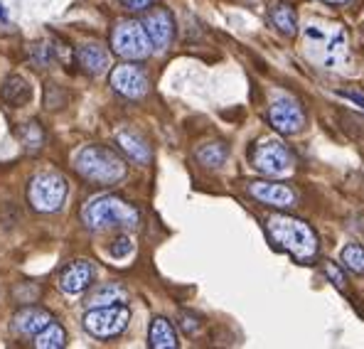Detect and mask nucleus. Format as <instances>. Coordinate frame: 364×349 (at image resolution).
Segmentation results:
<instances>
[{
	"mask_svg": "<svg viewBox=\"0 0 364 349\" xmlns=\"http://www.w3.org/2000/svg\"><path fill=\"white\" fill-rule=\"evenodd\" d=\"M249 195L269 207H293L296 204V192L281 182H251Z\"/></svg>",
	"mask_w": 364,
	"mask_h": 349,
	"instance_id": "12",
	"label": "nucleus"
},
{
	"mask_svg": "<svg viewBox=\"0 0 364 349\" xmlns=\"http://www.w3.org/2000/svg\"><path fill=\"white\" fill-rule=\"evenodd\" d=\"M52 322V315L42 308H25L13 318V332L20 337H35L42 327Z\"/></svg>",
	"mask_w": 364,
	"mask_h": 349,
	"instance_id": "14",
	"label": "nucleus"
},
{
	"mask_svg": "<svg viewBox=\"0 0 364 349\" xmlns=\"http://www.w3.org/2000/svg\"><path fill=\"white\" fill-rule=\"evenodd\" d=\"M82 219L89 229H104V227L136 229L141 224V212L131 202L121 200V197L101 195V197H91L84 204Z\"/></svg>",
	"mask_w": 364,
	"mask_h": 349,
	"instance_id": "2",
	"label": "nucleus"
},
{
	"mask_svg": "<svg viewBox=\"0 0 364 349\" xmlns=\"http://www.w3.org/2000/svg\"><path fill=\"white\" fill-rule=\"evenodd\" d=\"M269 121L278 133H283V136H296V133H301L305 116H303L301 104H298L293 96H281V99H276L271 104Z\"/></svg>",
	"mask_w": 364,
	"mask_h": 349,
	"instance_id": "8",
	"label": "nucleus"
},
{
	"mask_svg": "<svg viewBox=\"0 0 364 349\" xmlns=\"http://www.w3.org/2000/svg\"><path fill=\"white\" fill-rule=\"evenodd\" d=\"M123 5H126L128 10H136V13H143V10H148L153 5V0H121Z\"/></svg>",
	"mask_w": 364,
	"mask_h": 349,
	"instance_id": "29",
	"label": "nucleus"
},
{
	"mask_svg": "<svg viewBox=\"0 0 364 349\" xmlns=\"http://www.w3.org/2000/svg\"><path fill=\"white\" fill-rule=\"evenodd\" d=\"M143 28H146L148 37H151L153 47L158 50H165V47L173 42L175 37V20L173 13L168 8H155L143 18Z\"/></svg>",
	"mask_w": 364,
	"mask_h": 349,
	"instance_id": "11",
	"label": "nucleus"
},
{
	"mask_svg": "<svg viewBox=\"0 0 364 349\" xmlns=\"http://www.w3.org/2000/svg\"><path fill=\"white\" fill-rule=\"evenodd\" d=\"M197 327H200V322H197L195 318H190V315H182V330H185L187 335H192Z\"/></svg>",
	"mask_w": 364,
	"mask_h": 349,
	"instance_id": "30",
	"label": "nucleus"
},
{
	"mask_svg": "<svg viewBox=\"0 0 364 349\" xmlns=\"http://www.w3.org/2000/svg\"><path fill=\"white\" fill-rule=\"evenodd\" d=\"M18 138L28 150H40L45 146V131L37 121H28L25 126L18 128Z\"/></svg>",
	"mask_w": 364,
	"mask_h": 349,
	"instance_id": "23",
	"label": "nucleus"
},
{
	"mask_svg": "<svg viewBox=\"0 0 364 349\" xmlns=\"http://www.w3.org/2000/svg\"><path fill=\"white\" fill-rule=\"evenodd\" d=\"M308 37L313 40H323V64L328 69H340L347 64V57H350V50H347V35L342 30H333L330 35L320 30H308Z\"/></svg>",
	"mask_w": 364,
	"mask_h": 349,
	"instance_id": "10",
	"label": "nucleus"
},
{
	"mask_svg": "<svg viewBox=\"0 0 364 349\" xmlns=\"http://www.w3.org/2000/svg\"><path fill=\"white\" fill-rule=\"evenodd\" d=\"M131 322V310L126 303L104 305V308H89L84 315V330L96 340H111L119 337Z\"/></svg>",
	"mask_w": 364,
	"mask_h": 349,
	"instance_id": "5",
	"label": "nucleus"
},
{
	"mask_svg": "<svg viewBox=\"0 0 364 349\" xmlns=\"http://www.w3.org/2000/svg\"><path fill=\"white\" fill-rule=\"evenodd\" d=\"M0 20H3V23H5V20H8V15H5V8H3V3H0Z\"/></svg>",
	"mask_w": 364,
	"mask_h": 349,
	"instance_id": "31",
	"label": "nucleus"
},
{
	"mask_svg": "<svg viewBox=\"0 0 364 349\" xmlns=\"http://www.w3.org/2000/svg\"><path fill=\"white\" fill-rule=\"evenodd\" d=\"M94 281V268H91L89 261L79 259V261H72L67 268L60 273V288L67 295H79L84 293L87 288L91 286Z\"/></svg>",
	"mask_w": 364,
	"mask_h": 349,
	"instance_id": "13",
	"label": "nucleus"
},
{
	"mask_svg": "<svg viewBox=\"0 0 364 349\" xmlns=\"http://www.w3.org/2000/svg\"><path fill=\"white\" fill-rule=\"evenodd\" d=\"M266 232L278 249L288 251L296 261H310L318 254V234L308 222L288 214H271L266 219Z\"/></svg>",
	"mask_w": 364,
	"mask_h": 349,
	"instance_id": "1",
	"label": "nucleus"
},
{
	"mask_svg": "<svg viewBox=\"0 0 364 349\" xmlns=\"http://www.w3.org/2000/svg\"><path fill=\"white\" fill-rule=\"evenodd\" d=\"M116 143H119L121 150L133 160V163H138V165L151 163V148H148V143L143 141L141 136H136V133H128V131H121V133H116Z\"/></svg>",
	"mask_w": 364,
	"mask_h": 349,
	"instance_id": "16",
	"label": "nucleus"
},
{
	"mask_svg": "<svg viewBox=\"0 0 364 349\" xmlns=\"http://www.w3.org/2000/svg\"><path fill=\"white\" fill-rule=\"evenodd\" d=\"M67 180L60 173H42L32 177L28 187V200L32 209L40 214H55L67 200Z\"/></svg>",
	"mask_w": 364,
	"mask_h": 349,
	"instance_id": "4",
	"label": "nucleus"
},
{
	"mask_svg": "<svg viewBox=\"0 0 364 349\" xmlns=\"http://www.w3.org/2000/svg\"><path fill=\"white\" fill-rule=\"evenodd\" d=\"M30 57L37 67H47L50 64V47L47 45H32L30 47Z\"/></svg>",
	"mask_w": 364,
	"mask_h": 349,
	"instance_id": "28",
	"label": "nucleus"
},
{
	"mask_svg": "<svg viewBox=\"0 0 364 349\" xmlns=\"http://www.w3.org/2000/svg\"><path fill=\"white\" fill-rule=\"evenodd\" d=\"M77 62L87 74H104L109 69V52L101 45H84L77 50Z\"/></svg>",
	"mask_w": 364,
	"mask_h": 349,
	"instance_id": "15",
	"label": "nucleus"
},
{
	"mask_svg": "<svg viewBox=\"0 0 364 349\" xmlns=\"http://www.w3.org/2000/svg\"><path fill=\"white\" fill-rule=\"evenodd\" d=\"M67 101H69L67 91H62L57 84H47V91H45V106H47V109H50V111L64 109V106H67Z\"/></svg>",
	"mask_w": 364,
	"mask_h": 349,
	"instance_id": "25",
	"label": "nucleus"
},
{
	"mask_svg": "<svg viewBox=\"0 0 364 349\" xmlns=\"http://www.w3.org/2000/svg\"><path fill=\"white\" fill-rule=\"evenodd\" d=\"M64 345H67V332H64V327L55 320H52L47 327H42V330L35 335L37 349H60Z\"/></svg>",
	"mask_w": 364,
	"mask_h": 349,
	"instance_id": "20",
	"label": "nucleus"
},
{
	"mask_svg": "<svg viewBox=\"0 0 364 349\" xmlns=\"http://www.w3.org/2000/svg\"><path fill=\"white\" fill-rule=\"evenodd\" d=\"M126 300H128L126 288L119 286V283H104V286H99L94 293L89 295L87 308H104V305L126 303Z\"/></svg>",
	"mask_w": 364,
	"mask_h": 349,
	"instance_id": "19",
	"label": "nucleus"
},
{
	"mask_svg": "<svg viewBox=\"0 0 364 349\" xmlns=\"http://www.w3.org/2000/svg\"><path fill=\"white\" fill-rule=\"evenodd\" d=\"M148 345L153 349H175L178 347V332H175L173 322L165 318H155L151 322V332H148Z\"/></svg>",
	"mask_w": 364,
	"mask_h": 349,
	"instance_id": "17",
	"label": "nucleus"
},
{
	"mask_svg": "<svg viewBox=\"0 0 364 349\" xmlns=\"http://www.w3.org/2000/svg\"><path fill=\"white\" fill-rule=\"evenodd\" d=\"M111 47L123 59H146L153 52V42L143 23L138 20H121L111 32Z\"/></svg>",
	"mask_w": 364,
	"mask_h": 349,
	"instance_id": "6",
	"label": "nucleus"
},
{
	"mask_svg": "<svg viewBox=\"0 0 364 349\" xmlns=\"http://www.w3.org/2000/svg\"><path fill=\"white\" fill-rule=\"evenodd\" d=\"M227 155H229V150L224 143H207V146H202L197 150V160H200L205 168H219V165H224Z\"/></svg>",
	"mask_w": 364,
	"mask_h": 349,
	"instance_id": "22",
	"label": "nucleus"
},
{
	"mask_svg": "<svg viewBox=\"0 0 364 349\" xmlns=\"http://www.w3.org/2000/svg\"><path fill=\"white\" fill-rule=\"evenodd\" d=\"M340 261L345 263L352 273H360V276H364V246L347 244L345 249L340 251Z\"/></svg>",
	"mask_w": 364,
	"mask_h": 349,
	"instance_id": "24",
	"label": "nucleus"
},
{
	"mask_svg": "<svg viewBox=\"0 0 364 349\" xmlns=\"http://www.w3.org/2000/svg\"><path fill=\"white\" fill-rule=\"evenodd\" d=\"M131 251H133V244L128 236H119V239L114 241V246H111V256H114V259H126Z\"/></svg>",
	"mask_w": 364,
	"mask_h": 349,
	"instance_id": "27",
	"label": "nucleus"
},
{
	"mask_svg": "<svg viewBox=\"0 0 364 349\" xmlns=\"http://www.w3.org/2000/svg\"><path fill=\"white\" fill-rule=\"evenodd\" d=\"M5 104L10 106H25L32 99V87L28 84V79L20 77V74H13V77L5 79L3 91H0Z\"/></svg>",
	"mask_w": 364,
	"mask_h": 349,
	"instance_id": "18",
	"label": "nucleus"
},
{
	"mask_svg": "<svg viewBox=\"0 0 364 349\" xmlns=\"http://www.w3.org/2000/svg\"><path fill=\"white\" fill-rule=\"evenodd\" d=\"M251 163L259 173L269 177H281L293 170V153L276 138H266L251 150Z\"/></svg>",
	"mask_w": 364,
	"mask_h": 349,
	"instance_id": "7",
	"label": "nucleus"
},
{
	"mask_svg": "<svg viewBox=\"0 0 364 349\" xmlns=\"http://www.w3.org/2000/svg\"><path fill=\"white\" fill-rule=\"evenodd\" d=\"M74 170L96 185H116L126 177V163L104 146H84L74 155Z\"/></svg>",
	"mask_w": 364,
	"mask_h": 349,
	"instance_id": "3",
	"label": "nucleus"
},
{
	"mask_svg": "<svg viewBox=\"0 0 364 349\" xmlns=\"http://www.w3.org/2000/svg\"><path fill=\"white\" fill-rule=\"evenodd\" d=\"M325 3H347V0H325Z\"/></svg>",
	"mask_w": 364,
	"mask_h": 349,
	"instance_id": "32",
	"label": "nucleus"
},
{
	"mask_svg": "<svg viewBox=\"0 0 364 349\" xmlns=\"http://www.w3.org/2000/svg\"><path fill=\"white\" fill-rule=\"evenodd\" d=\"M271 23L276 25L283 35L291 37V35H296V30H298V15H296V10H293L291 5L281 3V5H276V8L271 10Z\"/></svg>",
	"mask_w": 364,
	"mask_h": 349,
	"instance_id": "21",
	"label": "nucleus"
},
{
	"mask_svg": "<svg viewBox=\"0 0 364 349\" xmlns=\"http://www.w3.org/2000/svg\"><path fill=\"white\" fill-rule=\"evenodd\" d=\"M323 273L330 278V281H333V286H335V288H340V291H345V288H347L345 273H342V268L337 266L335 261H325V263H323Z\"/></svg>",
	"mask_w": 364,
	"mask_h": 349,
	"instance_id": "26",
	"label": "nucleus"
},
{
	"mask_svg": "<svg viewBox=\"0 0 364 349\" xmlns=\"http://www.w3.org/2000/svg\"><path fill=\"white\" fill-rule=\"evenodd\" d=\"M111 87L114 91H119L126 99H143L148 94V82L146 72H143L138 64H119V67L111 69Z\"/></svg>",
	"mask_w": 364,
	"mask_h": 349,
	"instance_id": "9",
	"label": "nucleus"
}]
</instances>
